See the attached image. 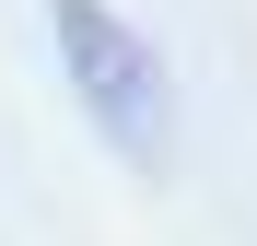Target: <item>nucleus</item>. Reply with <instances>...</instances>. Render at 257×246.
Here are the masks:
<instances>
[{"instance_id":"obj_1","label":"nucleus","mask_w":257,"mask_h":246,"mask_svg":"<svg viewBox=\"0 0 257 246\" xmlns=\"http://www.w3.org/2000/svg\"><path fill=\"white\" fill-rule=\"evenodd\" d=\"M35 12H47L59 82L82 94L94 141L128 164V176H164V164H176V59H164L117 0H35Z\"/></svg>"}]
</instances>
